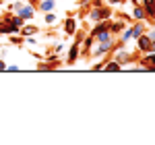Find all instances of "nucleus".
I'll use <instances>...</instances> for the list:
<instances>
[{"label": "nucleus", "instance_id": "a211bd4d", "mask_svg": "<svg viewBox=\"0 0 155 145\" xmlns=\"http://www.w3.org/2000/svg\"><path fill=\"white\" fill-rule=\"evenodd\" d=\"M95 4H97V6H99V4H101V0H95Z\"/></svg>", "mask_w": 155, "mask_h": 145}, {"label": "nucleus", "instance_id": "f3484780", "mask_svg": "<svg viewBox=\"0 0 155 145\" xmlns=\"http://www.w3.org/2000/svg\"><path fill=\"white\" fill-rule=\"evenodd\" d=\"M110 2H112V4H118V2H120V0H110Z\"/></svg>", "mask_w": 155, "mask_h": 145}, {"label": "nucleus", "instance_id": "2eb2a0df", "mask_svg": "<svg viewBox=\"0 0 155 145\" xmlns=\"http://www.w3.org/2000/svg\"><path fill=\"white\" fill-rule=\"evenodd\" d=\"M46 21H48V23H54V21H56V17H54V15H48V17H46Z\"/></svg>", "mask_w": 155, "mask_h": 145}, {"label": "nucleus", "instance_id": "f257e3e1", "mask_svg": "<svg viewBox=\"0 0 155 145\" xmlns=\"http://www.w3.org/2000/svg\"><path fill=\"white\" fill-rule=\"evenodd\" d=\"M139 48L143 50V52H153V42H151V37L147 35H139Z\"/></svg>", "mask_w": 155, "mask_h": 145}, {"label": "nucleus", "instance_id": "f03ea898", "mask_svg": "<svg viewBox=\"0 0 155 145\" xmlns=\"http://www.w3.org/2000/svg\"><path fill=\"white\" fill-rule=\"evenodd\" d=\"M107 17H110V11H107V8L97 6V8L91 11V19H95V21H99V19H107Z\"/></svg>", "mask_w": 155, "mask_h": 145}, {"label": "nucleus", "instance_id": "4468645a", "mask_svg": "<svg viewBox=\"0 0 155 145\" xmlns=\"http://www.w3.org/2000/svg\"><path fill=\"white\" fill-rule=\"evenodd\" d=\"M122 27H124V23H114V25H110V29H112V31H120Z\"/></svg>", "mask_w": 155, "mask_h": 145}, {"label": "nucleus", "instance_id": "20e7f679", "mask_svg": "<svg viewBox=\"0 0 155 145\" xmlns=\"http://www.w3.org/2000/svg\"><path fill=\"white\" fill-rule=\"evenodd\" d=\"M145 12L153 19L155 17V0H147V4H145Z\"/></svg>", "mask_w": 155, "mask_h": 145}, {"label": "nucleus", "instance_id": "dca6fc26", "mask_svg": "<svg viewBox=\"0 0 155 145\" xmlns=\"http://www.w3.org/2000/svg\"><path fill=\"white\" fill-rule=\"evenodd\" d=\"M6 69V64H4V60H0V71H4Z\"/></svg>", "mask_w": 155, "mask_h": 145}, {"label": "nucleus", "instance_id": "7ed1b4c3", "mask_svg": "<svg viewBox=\"0 0 155 145\" xmlns=\"http://www.w3.org/2000/svg\"><path fill=\"white\" fill-rule=\"evenodd\" d=\"M17 12H19V17L21 19H31L33 17V6H21V8H17Z\"/></svg>", "mask_w": 155, "mask_h": 145}, {"label": "nucleus", "instance_id": "412c9836", "mask_svg": "<svg viewBox=\"0 0 155 145\" xmlns=\"http://www.w3.org/2000/svg\"><path fill=\"white\" fill-rule=\"evenodd\" d=\"M0 2H4V0H0Z\"/></svg>", "mask_w": 155, "mask_h": 145}, {"label": "nucleus", "instance_id": "aec40b11", "mask_svg": "<svg viewBox=\"0 0 155 145\" xmlns=\"http://www.w3.org/2000/svg\"><path fill=\"white\" fill-rule=\"evenodd\" d=\"M0 21H2V17H0Z\"/></svg>", "mask_w": 155, "mask_h": 145}, {"label": "nucleus", "instance_id": "6e6552de", "mask_svg": "<svg viewBox=\"0 0 155 145\" xmlns=\"http://www.w3.org/2000/svg\"><path fill=\"white\" fill-rule=\"evenodd\" d=\"M107 29H110V25H106V23H101V25H97L95 29H93V31H91V35L95 37L97 33H101V31H107Z\"/></svg>", "mask_w": 155, "mask_h": 145}, {"label": "nucleus", "instance_id": "0eeeda50", "mask_svg": "<svg viewBox=\"0 0 155 145\" xmlns=\"http://www.w3.org/2000/svg\"><path fill=\"white\" fill-rule=\"evenodd\" d=\"M143 64L147 66V69H151V71L155 69V54H153V52H151V56H147V58H145Z\"/></svg>", "mask_w": 155, "mask_h": 145}, {"label": "nucleus", "instance_id": "ddd939ff", "mask_svg": "<svg viewBox=\"0 0 155 145\" xmlns=\"http://www.w3.org/2000/svg\"><path fill=\"white\" fill-rule=\"evenodd\" d=\"M35 31H37L35 27H25V29L21 31V33H23V35H31V33H35Z\"/></svg>", "mask_w": 155, "mask_h": 145}, {"label": "nucleus", "instance_id": "39448f33", "mask_svg": "<svg viewBox=\"0 0 155 145\" xmlns=\"http://www.w3.org/2000/svg\"><path fill=\"white\" fill-rule=\"evenodd\" d=\"M64 29H66V33H74V29H77V23L72 21V19H66V23H64Z\"/></svg>", "mask_w": 155, "mask_h": 145}, {"label": "nucleus", "instance_id": "9d476101", "mask_svg": "<svg viewBox=\"0 0 155 145\" xmlns=\"http://www.w3.org/2000/svg\"><path fill=\"white\" fill-rule=\"evenodd\" d=\"M141 31H143V25H134V27H130V33H132L134 37L141 35Z\"/></svg>", "mask_w": 155, "mask_h": 145}, {"label": "nucleus", "instance_id": "423d86ee", "mask_svg": "<svg viewBox=\"0 0 155 145\" xmlns=\"http://www.w3.org/2000/svg\"><path fill=\"white\" fill-rule=\"evenodd\" d=\"M77 56H79V44H74V46L71 48V52H68V60L74 62V60H77Z\"/></svg>", "mask_w": 155, "mask_h": 145}, {"label": "nucleus", "instance_id": "6ab92c4d", "mask_svg": "<svg viewBox=\"0 0 155 145\" xmlns=\"http://www.w3.org/2000/svg\"><path fill=\"white\" fill-rule=\"evenodd\" d=\"M0 33H2V21H0Z\"/></svg>", "mask_w": 155, "mask_h": 145}, {"label": "nucleus", "instance_id": "9b49d317", "mask_svg": "<svg viewBox=\"0 0 155 145\" xmlns=\"http://www.w3.org/2000/svg\"><path fill=\"white\" fill-rule=\"evenodd\" d=\"M134 17H137V19H145V17H147V12H145L141 6H137V8H134Z\"/></svg>", "mask_w": 155, "mask_h": 145}, {"label": "nucleus", "instance_id": "1a4fd4ad", "mask_svg": "<svg viewBox=\"0 0 155 145\" xmlns=\"http://www.w3.org/2000/svg\"><path fill=\"white\" fill-rule=\"evenodd\" d=\"M39 8H41V11H52V8H54V0H44V2L39 4Z\"/></svg>", "mask_w": 155, "mask_h": 145}, {"label": "nucleus", "instance_id": "f8f14e48", "mask_svg": "<svg viewBox=\"0 0 155 145\" xmlns=\"http://www.w3.org/2000/svg\"><path fill=\"white\" fill-rule=\"evenodd\" d=\"M118 69H120V64H118V62H114V60L107 62V66H106V71H118Z\"/></svg>", "mask_w": 155, "mask_h": 145}]
</instances>
